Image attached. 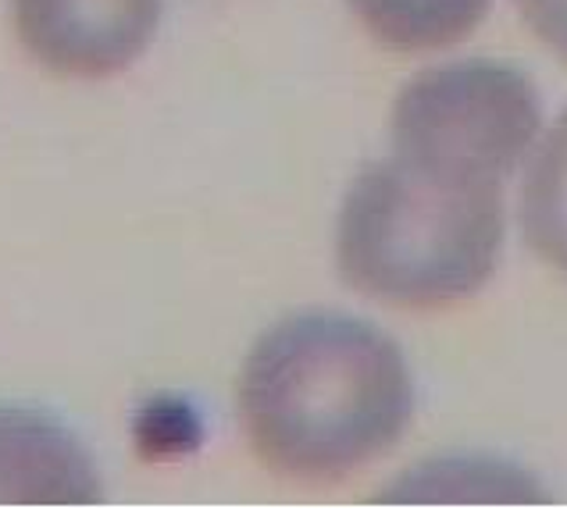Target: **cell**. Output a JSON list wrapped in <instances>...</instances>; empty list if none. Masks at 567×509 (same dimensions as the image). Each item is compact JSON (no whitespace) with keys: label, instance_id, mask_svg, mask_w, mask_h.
I'll list each match as a JSON object with an SVG mask.
<instances>
[{"label":"cell","instance_id":"277c9868","mask_svg":"<svg viewBox=\"0 0 567 509\" xmlns=\"http://www.w3.org/2000/svg\"><path fill=\"white\" fill-rule=\"evenodd\" d=\"M165 0H11L25 54L69 79L125 72L151 46Z\"/></svg>","mask_w":567,"mask_h":509},{"label":"cell","instance_id":"3957f363","mask_svg":"<svg viewBox=\"0 0 567 509\" xmlns=\"http://www.w3.org/2000/svg\"><path fill=\"white\" fill-rule=\"evenodd\" d=\"M539 93L499 61H461L411 79L393 107V146H417L507 178L539 133Z\"/></svg>","mask_w":567,"mask_h":509},{"label":"cell","instance_id":"ba28073f","mask_svg":"<svg viewBox=\"0 0 567 509\" xmlns=\"http://www.w3.org/2000/svg\"><path fill=\"white\" fill-rule=\"evenodd\" d=\"M528 29L567 61V0H517Z\"/></svg>","mask_w":567,"mask_h":509},{"label":"cell","instance_id":"7a4b0ae2","mask_svg":"<svg viewBox=\"0 0 567 509\" xmlns=\"http://www.w3.org/2000/svg\"><path fill=\"white\" fill-rule=\"evenodd\" d=\"M504 183L475 164L393 146L353 178L339 210L347 285L414 310L475 295L504 250Z\"/></svg>","mask_w":567,"mask_h":509},{"label":"cell","instance_id":"52a82bcc","mask_svg":"<svg viewBox=\"0 0 567 509\" xmlns=\"http://www.w3.org/2000/svg\"><path fill=\"white\" fill-rule=\"evenodd\" d=\"M522 228L532 253L567 274V111L539 143L528 164Z\"/></svg>","mask_w":567,"mask_h":509},{"label":"cell","instance_id":"8992f818","mask_svg":"<svg viewBox=\"0 0 567 509\" xmlns=\"http://www.w3.org/2000/svg\"><path fill=\"white\" fill-rule=\"evenodd\" d=\"M493 0H350L353 14L393 51H440L482 25Z\"/></svg>","mask_w":567,"mask_h":509},{"label":"cell","instance_id":"5b68a950","mask_svg":"<svg viewBox=\"0 0 567 509\" xmlns=\"http://www.w3.org/2000/svg\"><path fill=\"white\" fill-rule=\"evenodd\" d=\"M101 499L90 453L58 420L0 406V502L69 506Z\"/></svg>","mask_w":567,"mask_h":509},{"label":"cell","instance_id":"6da1fadb","mask_svg":"<svg viewBox=\"0 0 567 509\" xmlns=\"http://www.w3.org/2000/svg\"><path fill=\"white\" fill-rule=\"evenodd\" d=\"M236 403L243 435L265 467L293 481H339L403 438L414 382L385 332L307 310L254 342Z\"/></svg>","mask_w":567,"mask_h":509}]
</instances>
